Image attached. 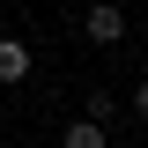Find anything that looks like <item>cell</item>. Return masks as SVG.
Here are the masks:
<instances>
[{"label":"cell","instance_id":"obj_1","mask_svg":"<svg viewBox=\"0 0 148 148\" xmlns=\"http://www.w3.org/2000/svg\"><path fill=\"white\" fill-rule=\"evenodd\" d=\"M82 30H89V45H126V8L119 0H96L82 15Z\"/></svg>","mask_w":148,"mask_h":148},{"label":"cell","instance_id":"obj_2","mask_svg":"<svg viewBox=\"0 0 148 148\" xmlns=\"http://www.w3.org/2000/svg\"><path fill=\"white\" fill-rule=\"evenodd\" d=\"M30 67H37V52H30V45H22V37H0V89L30 82Z\"/></svg>","mask_w":148,"mask_h":148},{"label":"cell","instance_id":"obj_3","mask_svg":"<svg viewBox=\"0 0 148 148\" xmlns=\"http://www.w3.org/2000/svg\"><path fill=\"white\" fill-rule=\"evenodd\" d=\"M59 148H111V126H96V119H82V111H74L67 133H59Z\"/></svg>","mask_w":148,"mask_h":148},{"label":"cell","instance_id":"obj_4","mask_svg":"<svg viewBox=\"0 0 148 148\" xmlns=\"http://www.w3.org/2000/svg\"><path fill=\"white\" fill-rule=\"evenodd\" d=\"M82 119H96V126H111V119H119V96H111V89H96L89 104H82Z\"/></svg>","mask_w":148,"mask_h":148},{"label":"cell","instance_id":"obj_5","mask_svg":"<svg viewBox=\"0 0 148 148\" xmlns=\"http://www.w3.org/2000/svg\"><path fill=\"white\" fill-rule=\"evenodd\" d=\"M133 119L148 126V82H133Z\"/></svg>","mask_w":148,"mask_h":148},{"label":"cell","instance_id":"obj_6","mask_svg":"<svg viewBox=\"0 0 148 148\" xmlns=\"http://www.w3.org/2000/svg\"><path fill=\"white\" fill-rule=\"evenodd\" d=\"M141 45H148V22H141Z\"/></svg>","mask_w":148,"mask_h":148},{"label":"cell","instance_id":"obj_7","mask_svg":"<svg viewBox=\"0 0 148 148\" xmlns=\"http://www.w3.org/2000/svg\"><path fill=\"white\" fill-rule=\"evenodd\" d=\"M141 8H148V0H141Z\"/></svg>","mask_w":148,"mask_h":148}]
</instances>
